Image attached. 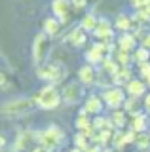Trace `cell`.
Instances as JSON below:
<instances>
[{
	"mask_svg": "<svg viewBox=\"0 0 150 152\" xmlns=\"http://www.w3.org/2000/svg\"><path fill=\"white\" fill-rule=\"evenodd\" d=\"M32 99H34L36 107L44 108V110H55L63 101V93L59 91V88L55 84H46L42 89H38L32 95Z\"/></svg>",
	"mask_w": 150,
	"mask_h": 152,
	"instance_id": "obj_1",
	"label": "cell"
},
{
	"mask_svg": "<svg viewBox=\"0 0 150 152\" xmlns=\"http://www.w3.org/2000/svg\"><path fill=\"white\" fill-rule=\"evenodd\" d=\"M36 142H38L40 146H46L50 152H55L57 148H61V146L65 145V131L61 129L59 126L51 124L46 129L36 133Z\"/></svg>",
	"mask_w": 150,
	"mask_h": 152,
	"instance_id": "obj_2",
	"label": "cell"
},
{
	"mask_svg": "<svg viewBox=\"0 0 150 152\" xmlns=\"http://www.w3.org/2000/svg\"><path fill=\"white\" fill-rule=\"evenodd\" d=\"M36 74L42 82H48V84H61L67 80V66L63 63H44L40 66H36Z\"/></svg>",
	"mask_w": 150,
	"mask_h": 152,
	"instance_id": "obj_3",
	"label": "cell"
},
{
	"mask_svg": "<svg viewBox=\"0 0 150 152\" xmlns=\"http://www.w3.org/2000/svg\"><path fill=\"white\" fill-rule=\"evenodd\" d=\"M51 51V36H48L44 31L38 32V34L34 36V40H32V61H34L36 66L44 65L46 61H48V55Z\"/></svg>",
	"mask_w": 150,
	"mask_h": 152,
	"instance_id": "obj_4",
	"label": "cell"
},
{
	"mask_svg": "<svg viewBox=\"0 0 150 152\" xmlns=\"http://www.w3.org/2000/svg\"><path fill=\"white\" fill-rule=\"evenodd\" d=\"M34 104L36 103L32 97H15L2 104V114L4 116H25L34 108Z\"/></svg>",
	"mask_w": 150,
	"mask_h": 152,
	"instance_id": "obj_5",
	"label": "cell"
},
{
	"mask_svg": "<svg viewBox=\"0 0 150 152\" xmlns=\"http://www.w3.org/2000/svg\"><path fill=\"white\" fill-rule=\"evenodd\" d=\"M101 97H103V101H105V104L110 110H118V108H124V104H125L129 95L124 88H120V86H110V88L103 89Z\"/></svg>",
	"mask_w": 150,
	"mask_h": 152,
	"instance_id": "obj_6",
	"label": "cell"
},
{
	"mask_svg": "<svg viewBox=\"0 0 150 152\" xmlns=\"http://www.w3.org/2000/svg\"><path fill=\"white\" fill-rule=\"evenodd\" d=\"M112 42H95L91 44V48H87L86 51V63L90 65H103V61L110 55V50H112Z\"/></svg>",
	"mask_w": 150,
	"mask_h": 152,
	"instance_id": "obj_7",
	"label": "cell"
},
{
	"mask_svg": "<svg viewBox=\"0 0 150 152\" xmlns=\"http://www.w3.org/2000/svg\"><path fill=\"white\" fill-rule=\"evenodd\" d=\"M84 86L82 82H68L63 86V89H61V93H63V101L67 104H76L80 99L84 97Z\"/></svg>",
	"mask_w": 150,
	"mask_h": 152,
	"instance_id": "obj_8",
	"label": "cell"
},
{
	"mask_svg": "<svg viewBox=\"0 0 150 152\" xmlns=\"http://www.w3.org/2000/svg\"><path fill=\"white\" fill-rule=\"evenodd\" d=\"M91 34L95 36L97 42H112L114 40V34H116V27H114V23L108 21V19L99 17V25H97V28L91 32Z\"/></svg>",
	"mask_w": 150,
	"mask_h": 152,
	"instance_id": "obj_9",
	"label": "cell"
},
{
	"mask_svg": "<svg viewBox=\"0 0 150 152\" xmlns=\"http://www.w3.org/2000/svg\"><path fill=\"white\" fill-rule=\"evenodd\" d=\"M74 8L72 6V2L70 0H53L51 2V12H53V15L61 19L63 23H67L70 17H72V12H74Z\"/></svg>",
	"mask_w": 150,
	"mask_h": 152,
	"instance_id": "obj_10",
	"label": "cell"
},
{
	"mask_svg": "<svg viewBox=\"0 0 150 152\" xmlns=\"http://www.w3.org/2000/svg\"><path fill=\"white\" fill-rule=\"evenodd\" d=\"M105 101H103L101 95H87L86 97V103H84V110H86L90 116H99V114H103V110H105Z\"/></svg>",
	"mask_w": 150,
	"mask_h": 152,
	"instance_id": "obj_11",
	"label": "cell"
},
{
	"mask_svg": "<svg viewBox=\"0 0 150 152\" xmlns=\"http://www.w3.org/2000/svg\"><path fill=\"white\" fill-rule=\"evenodd\" d=\"M97 78H99V72H97L95 65H82L80 70H78V82H82L84 86H95L97 84Z\"/></svg>",
	"mask_w": 150,
	"mask_h": 152,
	"instance_id": "obj_12",
	"label": "cell"
},
{
	"mask_svg": "<svg viewBox=\"0 0 150 152\" xmlns=\"http://www.w3.org/2000/svg\"><path fill=\"white\" fill-rule=\"evenodd\" d=\"M116 46L122 51H129L133 53L137 50V36L131 34V32H120V36L116 38Z\"/></svg>",
	"mask_w": 150,
	"mask_h": 152,
	"instance_id": "obj_13",
	"label": "cell"
},
{
	"mask_svg": "<svg viewBox=\"0 0 150 152\" xmlns=\"http://www.w3.org/2000/svg\"><path fill=\"white\" fill-rule=\"evenodd\" d=\"M148 84L146 80H141V78H133L131 82L125 86V91H127L129 97H144L148 93Z\"/></svg>",
	"mask_w": 150,
	"mask_h": 152,
	"instance_id": "obj_14",
	"label": "cell"
},
{
	"mask_svg": "<svg viewBox=\"0 0 150 152\" xmlns=\"http://www.w3.org/2000/svg\"><path fill=\"white\" fill-rule=\"evenodd\" d=\"M87 34H90V32L84 31V28L78 25L76 28H72V31L68 32L67 42H68L72 48H84V46H86V42H87Z\"/></svg>",
	"mask_w": 150,
	"mask_h": 152,
	"instance_id": "obj_15",
	"label": "cell"
},
{
	"mask_svg": "<svg viewBox=\"0 0 150 152\" xmlns=\"http://www.w3.org/2000/svg\"><path fill=\"white\" fill-rule=\"evenodd\" d=\"M150 127V114L148 112H139L137 116L131 118V129L137 133H144Z\"/></svg>",
	"mask_w": 150,
	"mask_h": 152,
	"instance_id": "obj_16",
	"label": "cell"
},
{
	"mask_svg": "<svg viewBox=\"0 0 150 152\" xmlns=\"http://www.w3.org/2000/svg\"><path fill=\"white\" fill-rule=\"evenodd\" d=\"M42 27H44V32H46L48 36L55 38V36L61 32V28H63V21H61V19H57L55 15H51V17H46V19H44Z\"/></svg>",
	"mask_w": 150,
	"mask_h": 152,
	"instance_id": "obj_17",
	"label": "cell"
},
{
	"mask_svg": "<svg viewBox=\"0 0 150 152\" xmlns=\"http://www.w3.org/2000/svg\"><path fill=\"white\" fill-rule=\"evenodd\" d=\"M74 127H76V131H84V133H87V135H93V120H91V116L90 114H78L76 116V120H74Z\"/></svg>",
	"mask_w": 150,
	"mask_h": 152,
	"instance_id": "obj_18",
	"label": "cell"
},
{
	"mask_svg": "<svg viewBox=\"0 0 150 152\" xmlns=\"http://www.w3.org/2000/svg\"><path fill=\"white\" fill-rule=\"evenodd\" d=\"M112 86H120V88H124V86H127L131 80H133V74H131V69L129 66H120V70L112 76Z\"/></svg>",
	"mask_w": 150,
	"mask_h": 152,
	"instance_id": "obj_19",
	"label": "cell"
},
{
	"mask_svg": "<svg viewBox=\"0 0 150 152\" xmlns=\"http://www.w3.org/2000/svg\"><path fill=\"white\" fill-rule=\"evenodd\" d=\"M32 137H36V135H32L31 131H21L19 135L15 137V141H13L12 150L13 152H23L25 148H29V142L32 141Z\"/></svg>",
	"mask_w": 150,
	"mask_h": 152,
	"instance_id": "obj_20",
	"label": "cell"
},
{
	"mask_svg": "<svg viewBox=\"0 0 150 152\" xmlns=\"http://www.w3.org/2000/svg\"><path fill=\"white\" fill-rule=\"evenodd\" d=\"M114 27H116L118 32H131V28L135 27V21L127 13H120V15L114 19Z\"/></svg>",
	"mask_w": 150,
	"mask_h": 152,
	"instance_id": "obj_21",
	"label": "cell"
},
{
	"mask_svg": "<svg viewBox=\"0 0 150 152\" xmlns=\"http://www.w3.org/2000/svg\"><path fill=\"white\" fill-rule=\"evenodd\" d=\"M90 146H91V137L84 131H76V135H74V148L80 152H86Z\"/></svg>",
	"mask_w": 150,
	"mask_h": 152,
	"instance_id": "obj_22",
	"label": "cell"
},
{
	"mask_svg": "<svg viewBox=\"0 0 150 152\" xmlns=\"http://www.w3.org/2000/svg\"><path fill=\"white\" fill-rule=\"evenodd\" d=\"M127 116L129 114L124 110V108H118V110H112V114H110V120H112V124H114V127L116 129H122V127L127 124Z\"/></svg>",
	"mask_w": 150,
	"mask_h": 152,
	"instance_id": "obj_23",
	"label": "cell"
},
{
	"mask_svg": "<svg viewBox=\"0 0 150 152\" xmlns=\"http://www.w3.org/2000/svg\"><path fill=\"white\" fill-rule=\"evenodd\" d=\"M97 25H99V17H97L95 13H86V15L82 17V21H80V27L84 31H87V32H93L97 28Z\"/></svg>",
	"mask_w": 150,
	"mask_h": 152,
	"instance_id": "obj_24",
	"label": "cell"
},
{
	"mask_svg": "<svg viewBox=\"0 0 150 152\" xmlns=\"http://www.w3.org/2000/svg\"><path fill=\"white\" fill-rule=\"evenodd\" d=\"M146 61H150V50L144 48V46L137 48V50L133 51V63L141 65V63H146Z\"/></svg>",
	"mask_w": 150,
	"mask_h": 152,
	"instance_id": "obj_25",
	"label": "cell"
},
{
	"mask_svg": "<svg viewBox=\"0 0 150 152\" xmlns=\"http://www.w3.org/2000/svg\"><path fill=\"white\" fill-rule=\"evenodd\" d=\"M112 145H114V148H116V150H124L125 146L129 145V142H127V137H125V131L116 129L114 139H112Z\"/></svg>",
	"mask_w": 150,
	"mask_h": 152,
	"instance_id": "obj_26",
	"label": "cell"
},
{
	"mask_svg": "<svg viewBox=\"0 0 150 152\" xmlns=\"http://www.w3.org/2000/svg\"><path fill=\"white\" fill-rule=\"evenodd\" d=\"M139 97H127V101H125V104H124V110L129 114L131 118L133 116H137V114L141 112V108H139V101H137Z\"/></svg>",
	"mask_w": 150,
	"mask_h": 152,
	"instance_id": "obj_27",
	"label": "cell"
},
{
	"mask_svg": "<svg viewBox=\"0 0 150 152\" xmlns=\"http://www.w3.org/2000/svg\"><path fill=\"white\" fill-rule=\"evenodd\" d=\"M114 59L118 61L122 66H129L133 63V53H129V51H122V50H116L114 51Z\"/></svg>",
	"mask_w": 150,
	"mask_h": 152,
	"instance_id": "obj_28",
	"label": "cell"
},
{
	"mask_svg": "<svg viewBox=\"0 0 150 152\" xmlns=\"http://www.w3.org/2000/svg\"><path fill=\"white\" fill-rule=\"evenodd\" d=\"M137 148L144 150V148H150V131H144V133H137V141H135Z\"/></svg>",
	"mask_w": 150,
	"mask_h": 152,
	"instance_id": "obj_29",
	"label": "cell"
},
{
	"mask_svg": "<svg viewBox=\"0 0 150 152\" xmlns=\"http://www.w3.org/2000/svg\"><path fill=\"white\" fill-rule=\"evenodd\" d=\"M139 70H141V76H143V80H144L150 74V61H146V63H141L139 65Z\"/></svg>",
	"mask_w": 150,
	"mask_h": 152,
	"instance_id": "obj_30",
	"label": "cell"
},
{
	"mask_svg": "<svg viewBox=\"0 0 150 152\" xmlns=\"http://www.w3.org/2000/svg\"><path fill=\"white\" fill-rule=\"evenodd\" d=\"M70 2H72V6L76 8V10H84L87 6V2H90V0H70Z\"/></svg>",
	"mask_w": 150,
	"mask_h": 152,
	"instance_id": "obj_31",
	"label": "cell"
},
{
	"mask_svg": "<svg viewBox=\"0 0 150 152\" xmlns=\"http://www.w3.org/2000/svg\"><path fill=\"white\" fill-rule=\"evenodd\" d=\"M143 108H144V112L150 114V91L143 97Z\"/></svg>",
	"mask_w": 150,
	"mask_h": 152,
	"instance_id": "obj_32",
	"label": "cell"
},
{
	"mask_svg": "<svg viewBox=\"0 0 150 152\" xmlns=\"http://www.w3.org/2000/svg\"><path fill=\"white\" fill-rule=\"evenodd\" d=\"M86 152H105V148H103L101 145H91L90 148H87Z\"/></svg>",
	"mask_w": 150,
	"mask_h": 152,
	"instance_id": "obj_33",
	"label": "cell"
},
{
	"mask_svg": "<svg viewBox=\"0 0 150 152\" xmlns=\"http://www.w3.org/2000/svg\"><path fill=\"white\" fill-rule=\"evenodd\" d=\"M143 46H144V48H148V50H150V32H146V34L143 36Z\"/></svg>",
	"mask_w": 150,
	"mask_h": 152,
	"instance_id": "obj_34",
	"label": "cell"
},
{
	"mask_svg": "<svg viewBox=\"0 0 150 152\" xmlns=\"http://www.w3.org/2000/svg\"><path fill=\"white\" fill-rule=\"evenodd\" d=\"M32 152H50V150L46 148V146H40V145H38L36 148H32Z\"/></svg>",
	"mask_w": 150,
	"mask_h": 152,
	"instance_id": "obj_35",
	"label": "cell"
},
{
	"mask_svg": "<svg viewBox=\"0 0 150 152\" xmlns=\"http://www.w3.org/2000/svg\"><path fill=\"white\" fill-rule=\"evenodd\" d=\"M144 80H146V84H148V88H150V74H148V76H146Z\"/></svg>",
	"mask_w": 150,
	"mask_h": 152,
	"instance_id": "obj_36",
	"label": "cell"
},
{
	"mask_svg": "<svg viewBox=\"0 0 150 152\" xmlns=\"http://www.w3.org/2000/svg\"><path fill=\"white\" fill-rule=\"evenodd\" d=\"M90 2H97V0H90Z\"/></svg>",
	"mask_w": 150,
	"mask_h": 152,
	"instance_id": "obj_37",
	"label": "cell"
}]
</instances>
